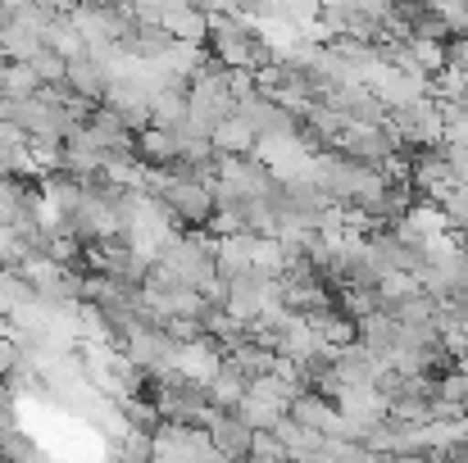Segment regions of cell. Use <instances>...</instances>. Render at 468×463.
<instances>
[{
	"instance_id": "obj_4",
	"label": "cell",
	"mask_w": 468,
	"mask_h": 463,
	"mask_svg": "<svg viewBox=\"0 0 468 463\" xmlns=\"http://www.w3.org/2000/svg\"><path fill=\"white\" fill-rule=\"evenodd\" d=\"M246 463H292L287 455H273V459H246Z\"/></svg>"
},
{
	"instance_id": "obj_1",
	"label": "cell",
	"mask_w": 468,
	"mask_h": 463,
	"mask_svg": "<svg viewBox=\"0 0 468 463\" xmlns=\"http://www.w3.org/2000/svg\"><path fill=\"white\" fill-rule=\"evenodd\" d=\"M205 432H209V441H214V450L223 455L228 463H246L250 455V441H255V432L232 414V409H214L209 414V423H205Z\"/></svg>"
},
{
	"instance_id": "obj_3",
	"label": "cell",
	"mask_w": 468,
	"mask_h": 463,
	"mask_svg": "<svg viewBox=\"0 0 468 463\" xmlns=\"http://www.w3.org/2000/svg\"><path fill=\"white\" fill-rule=\"evenodd\" d=\"M246 386H250V377H246V373H237L232 363H223V368H218V377L205 386V400H209V409H237V405H241V395H246Z\"/></svg>"
},
{
	"instance_id": "obj_2",
	"label": "cell",
	"mask_w": 468,
	"mask_h": 463,
	"mask_svg": "<svg viewBox=\"0 0 468 463\" xmlns=\"http://www.w3.org/2000/svg\"><path fill=\"white\" fill-rule=\"evenodd\" d=\"M209 146H214V154H246V151H255V132H250V123L232 110V114L209 132Z\"/></svg>"
}]
</instances>
